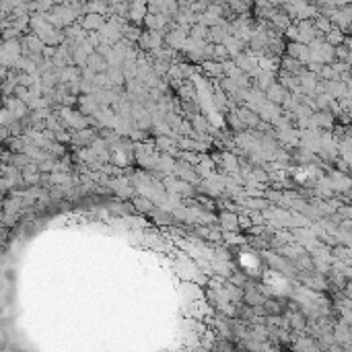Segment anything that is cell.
Segmentation results:
<instances>
[{"label": "cell", "instance_id": "1", "mask_svg": "<svg viewBox=\"0 0 352 352\" xmlns=\"http://www.w3.org/2000/svg\"><path fill=\"white\" fill-rule=\"evenodd\" d=\"M284 54L301 60L303 64L309 62V46L303 44V41H288V44H284Z\"/></svg>", "mask_w": 352, "mask_h": 352}, {"label": "cell", "instance_id": "2", "mask_svg": "<svg viewBox=\"0 0 352 352\" xmlns=\"http://www.w3.org/2000/svg\"><path fill=\"white\" fill-rule=\"evenodd\" d=\"M235 111H237V116L241 118V122L245 124V128H247V130H253V128H256V124L260 122L258 111L253 109V107H249V105H245V103H243V105H239Z\"/></svg>", "mask_w": 352, "mask_h": 352}, {"label": "cell", "instance_id": "3", "mask_svg": "<svg viewBox=\"0 0 352 352\" xmlns=\"http://www.w3.org/2000/svg\"><path fill=\"white\" fill-rule=\"evenodd\" d=\"M80 21V27L84 31H99L101 29V25L105 23V15H99V12H87L82 19H78Z\"/></svg>", "mask_w": 352, "mask_h": 352}, {"label": "cell", "instance_id": "4", "mask_svg": "<svg viewBox=\"0 0 352 352\" xmlns=\"http://www.w3.org/2000/svg\"><path fill=\"white\" fill-rule=\"evenodd\" d=\"M278 70H284V72H288V74H292V76H299L303 70H305V64L301 62V60H297V58H292V56H282L280 58V68Z\"/></svg>", "mask_w": 352, "mask_h": 352}, {"label": "cell", "instance_id": "5", "mask_svg": "<svg viewBox=\"0 0 352 352\" xmlns=\"http://www.w3.org/2000/svg\"><path fill=\"white\" fill-rule=\"evenodd\" d=\"M200 68L204 70V76H210V78H222L224 76V70H222V62L218 60H202L200 62Z\"/></svg>", "mask_w": 352, "mask_h": 352}, {"label": "cell", "instance_id": "6", "mask_svg": "<svg viewBox=\"0 0 352 352\" xmlns=\"http://www.w3.org/2000/svg\"><path fill=\"white\" fill-rule=\"evenodd\" d=\"M286 93H288V91H286V89H284V87H282V84H280L278 80H274V82L270 84V87L264 91L266 99H268L270 103H276V105L282 103V99H284V95H286Z\"/></svg>", "mask_w": 352, "mask_h": 352}, {"label": "cell", "instance_id": "7", "mask_svg": "<svg viewBox=\"0 0 352 352\" xmlns=\"http://www.w3.org/2000/svg\"><path fill=\"white\" fill-rule=\"evenodd\" d=\"M218 227H220V231H239V227H237V212L222 208L220 214H218Z\"/></svg>", "mask_w": 352, "mask_h": 352}, {"label": "cell", "instance_id": "8", "mask_svg": "<svg viewBox=\"0 0 352 352\" xmlns=\"http://www.w3.org/2000/svg\"><path fill=\"white\" fill-rule=\"evenodd\" d=\"M84 66H89L93 72H105L109 64H107V60L103 58L99 52H91L89 58H87V64H84Z\"/></svg>", "mask_w": 352, "mask_h": 352}, {"label": "cell", "instance_id": "9", "mask_svg": "<svg viewBox=\"0 0 352 352\" xmlns=\"http://www.w3.org/2000/svg\"><path fill=\"white\" fill-rule=\"evenodd\" d=\"M132 208H134V210H138V212H144V214H148L150 210L154 208V204H152V200L148 198V196H144V194H138V196H134Z\"/></svg>", "mask_w": 352, "mask_h": 352}, {"label": "cell", "instance_id": "10", "mask_svg": "<svg viewBox=\"0 0 352 352\" xmlns=\"http://www.w3.org/2000/svg\"><path fill=\"white\" fill-rule=\"evenodd\" d=\"M224 120L229 122V128H231L233 132H245V130H247V128H245V124L241 122V118L237 116V111H235V109L227 111V116H224Z\"/></svg>", "mask_w": 352, "mask_h": 352}, {"label": "cell", "instance_id": "11", "mask_svg": "<svg viewBox=\"0 0 352 352\" xmlns=\"http://www.w3.org/2000/svg\"><path fill=\"white\" fill-rule=\"evenodd\" d=\"M227 280H229L231 284H235V286H241V288H243V286H245V282L249 280V276H247L243 270H233V272L229 274V278H227Z\"/></svg>", "mask_w": 352, "mask_h": 352}, {"label": "cell", "instance_id": "12", "mask_svg": "<svg viewBox=\"0 0 352 352\" xmlns=\"http://www.w3.org/2000/svg\"><path fill=\"white\" fill-rule=\"evenodd\" d=\"M227 58H231L227 46H224V44H214V46H212V60L222 62V60H227Z\"/></svg>", "mask_w": 352, "mask_h": 352}]
</instances>
